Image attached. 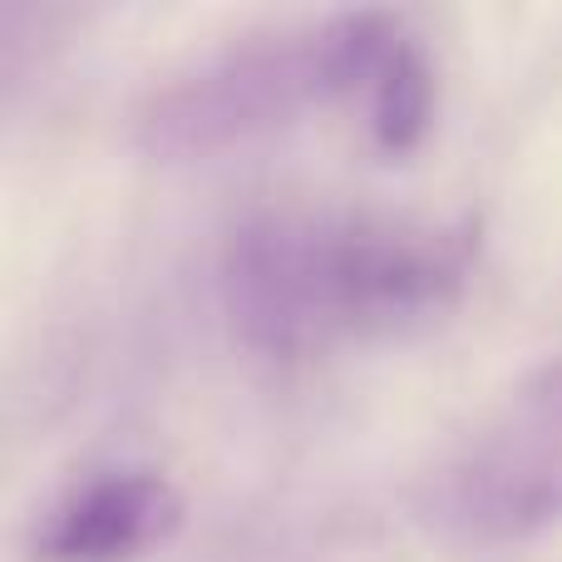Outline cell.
I'll use <instances>...</instances> for the list:
<instances>
[{
  "label": "cell",
  "instance_id": "obj_5",
  "mask_svg": "<svg viewBox=\"0 0 562 562\" xmlns=\"http://www.w3.org/2000/svg\"><path fill=\"white\" fill-rule=\"evenodd\" d=\"M360 104H366V124L380 154L405 158L425 144L429 119H435V69H429L415 35H405L390 49V59L370 79Z\"/></svg>",
  "mask_w": 562,
  "mask_h": 562
},
{
  "label": "cell",
  "instance_id": "obj_1",
  "mask_svg": "<svg viewBox=\"0 0 562 562\" xmlns=\"http://www.w3.org/2000/svg\"><path fill=\"white\" fill-rule=\"evenodd\" d=\"M474 252L479 233L464 217L267 207L227 237L223 301L247 346L296 360L454 311Z\"/></svg>",
  "mask_w": 562,
  "mask_h": 562
},
{
  "label": "cell",
  "instance_id": "obj_3",
  "mask_svg": "<svg viewBox=\"0 0 562 562\" xmlns=\"http://www.w3.org/2000/svg\"><path fill=\"white\" fill-rule=\"evenodd\" d=\"M311 104H326L316 35L252 45L158 89L138 114V144L158 158H207L272 134Z\"/></svg>",
  "mask_w": 562,
  "mask_h": 562
},
{
  "label": "cell",
  "instance_id": "obj_2",
  "mask_svg": "<svg viewBox=\"0 0 562 562\" xmlns=\"http://www.w3.org/2000/svg\"><path fill=\"white\" fill-rule=\"evenodd\" d=\"M449 538L508 548L562 524V356L504 390L419 488Z\"/></svg>",
  "mask_w": 562,
  "mask_h": 562
},
{
  "label": "cell",
  "instance_id": "obj_4",
  "mask_svg": "<svg viewBox=\"0 0 562 562\" xmlns=\"http://www.w3.org/2000/svg\"><path fill=\"white\" fill-rule=\"evenodd\" d=\"M188 504L158 469H109L75 484L35 533L40 562H138L183 533Z\"/></svg>",
  "mask_w": 562,
  "mask_h": 562
}]
</instances>
